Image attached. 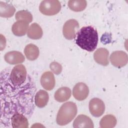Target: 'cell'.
<instances>
[{"label": "cell", "instance_id": "obj_21", "mask_svg": "<svg viewBox=\"0 0 128 128\" xmlns=\"http://www.w3.org/2000/svg\"><path fill=\"white\" fill-rule=\"evenodd\" d=\"M87 5L84 0H70L68 2L69 8L74 12H80L84 10Z\"/></svg>", "mask_w": 128, "mask_h": 128}, {"label": "cell", "instance_id": "obj_20", "mask_svg": "<svg viewBox=\"0 0 128 128\" xmlns=\"http://www.w3.org/2000/svg\"><path fill=\"white\" fill-rule=\"evenodd\" d=\"M116 119L112 114H106L100 120V126L102 128H112L116 126Z\"/></svg>", "mask_w": 128, "mask_h": 128}, {"label": "cell", "instance_id": "obj_6", "mask_svg": "<svg viewBox=\"0 0 128 128\" xmlns=\"http://www.w3.org/2000/svg\"><path fill=\"white\" fill-rule=\"evenodd\" d=\"M89 110L92 116L100 117L105 110V105L103 101L98 98H93L89 102Z\"/></svg>", "mask_w": 128, "mask_h": 128}, {"label": "cell", "instance_id": "obj_12", "mask_svg": "<svg viewBox=\"0 0 128 128\" xmlns=\"http://www.w3.org/2000/svg\"><path fill=\"white\" fill-rule=\"evenodd\" d=\"M108 51L106 48H98L94 52V58L98 64L106 66L108 64Z\"/></svg>", "mask_w": 128, "mask_h": 128}, {"label": "cell", "instance_id": "obj_2", "mask_svg": "<svg viewBox=\"0 0 128 128\" xmlns=\"http://www.w3.org/2000/svg\"><path fill=\"white\" fill-rule=\"evenodd\" d=\"M77 106L72 102L64 104L60 108L56 116V121L60 126H64L70 122L77 114Z\"/></svg>", "mask_w": 128, "mask_h": 128}, {"label": "cell", "instance_id": "obj_5", "mask_svg": "<svg viewBox=\"0 0 128 128\" xmlns=\"http://www.w3.org/2000/svg\"><path fill=\"white\" fill-rule=\"evenodd\" d=\"M78 28L79 24L76 20H69L64 23L63 26V35L66 39L72 40L76 37Z\"/></svg>", "mask_w": 128, "mask_h": 128}, {"label": "cell", "instance_id": "obj_4", "mask_svg": "<svg viewBox=\"0 0 128 128\" xmlns=\"http://www.w3.org/2000/svg\"><path fill=\"white\" fill-rule=\"evenodd\" d=\"M61 9L60 2L57 0H45L41 2L39 10L42 14L53 16L57 14Z\"/></svg>", "mask_w": 128, "mask_h": 128}, {"label": "cell", "instance_id": "obj_11", "mask_svg": "<svg viewBox=\"0 0 128 128\" xmlns=\"http://www.w3.org/2000/svg\"><path fill=\"white\" fill-rule=\"evenodd\" d=\"M6 62L10 64H21L24 61V55L18 51H10L6 53L4 56Z\"/></svg>", "mask_w": 128, "mask_h": 128}, {"label": "cell", "instance_id": "obj_17", "mask_svg": "<svg viewBox=\"0 0 128 128\" xmlns=\"http://www.w3.org/2000/svg\"><path fill=\"white\" fill-rule=\"evenodd\" d=\"M48 99V93L44 90H40L35 96V104L38 108H44L47 104Z\"/></svg>", "mask_w": 128, "mask_h": 128}, {"label": "cell", "instance_id": "obj_9", "mask_svg": "<svg viewBox=\"0 0 128 128\" xmlns=\"http://www.w3.org/2000/svg\"><path fill=\"white\" fill-rule=\"evenodd\" d=\"M10 122L12 128H26L28 126V118L20 112L15 113L11 116Z\"/></svg>", "mask_w": 128, "mask_h": 128}, {"label": "cell", "instance_id": "obj_8", "mask_svg": "<svg viewBox=\"0 0 128 128\" xmlns=\"http://www.w3.org/2000/svg\"><path fill=\"white\" fill-rule=\"evenodd\" d=\"M89 94V89L87 85L82 82L77 83L73 88L72 94L74 98L79 101L85 100Z\"/></svg>", "mask_w": 128, "mask_h": 128}, {"label": "cell", "instance_id": "obj_19", "mask_svg": "<svg viewBox=\"0 0 128 128\" xmlns=\"http://www.w3.org/2000/svg\"><path fill=\"white\" fill-rule=\"evenodd\" d=\"M16 9L11 4L0 2V16L3 18H10Z\"/></svg>", "mask_w": 128, "mask_h": 128}, {"label": "cell", "instance_id": "obj_1", "mask_svg": "<svg viewBox=\"0 0 128 128\" xmlns=\"http://www.w3.org/2000/svg\"><path fill=\"white\" fill-rule=\"evenodd\" d=\"M76 44L81 48L88 52L94 51L98 42L96 30L92 26L82 28L77 32Z\"/></svg>", "mask_w": 128, "mask_h": 128}, {"label": "cell", "instance_id": "obj_10", "mask_svg": "<svg viewBox=\"0 0 128 128\" xmlns=\"http://www.w3.org/2000/svg\"><path fill=\"white\" fill-rule=\"evenodd\" d=\"M40 84L46 90H50L55 86V78L54 74L50 72H44L40 78Z\"/></svg>", "mask_w": 128, "mask_h": 128}, {"label": "cell", "instance_id": "obj_3", "mask_svg": "<svg viewBox=\"0 0 128 128\" xmlns=\"http://www.w3.org/2000/svg\"><path fill=\"white\" fill-rule=\"evenodd\" d=\"M27 72L26 67L22 64H18L14 67L10 75V79L12 84L19 86L22 85L26 80Z\"/></svg>", "mask_w": 128, "mask_h": 128}, {"label": "cell", "instance_id": "obj_16", "mask_svg": "<svg viewBox=\"0 0 128 128\" xmlns=\"http://www.w3.org/2000/svg\"><path fill=\"white\" fill-rule=\"evenodd\" d=\"M43 32L41 27L36 23L32 24L27 32L28 36L33 40H38L42 36Z\"/></svg>", "mask_w": 128, "mask_h": 128}, {"label": "cell", "instance_id": "obj_22", "mask_svg": "<svg viewBox=\"0 0 128 128\" xmlns=\"http://www.w3.org/2000/svg\"><path fill=\"white\" fill-rule=\"evenodd\" d=\"M15 18L17 20H23L30 23L32 20V14L28 10H22L18 11L15 16Z\"/></svg>", "mask_w": 128, "mask_h": 128}, {"label": "cell", "instance_id": "obj_23", "mask_svg": "<svg viewBox=\"0 0 128 128\" xmlns=\"http://www.w3.org/2000/svg\"><path fill=\"white\" fill-rule=\"evenodd\" d=\"M50 68L51 70L56 74H59L62 71V66L58 62H52L50 65Z\"/></svg>", "mask_w": 128, "mask_h": 128}, {"label": "cell", "instance_id": "obj_7", "mask_svg": "<svg viewBox=\"0 0 128 128\" xmlns=\"http://www.w3.org/2000/svg\"><path fill=\"white\" fill-rule=\"evenodd\" d=\"M110 60L114 66L120 68L126 64L128 56L126 52L122 50H117L114 52L110 54Z\"/></svg>", "mask_w": 128, "mask_h": 128}, {"label": "cell", "instance_id": "obj_15", "mask_svg": "<svg viewBox=\"0 0 128 128\" xmlns=\"http://www.w3.org/2000/svg\"><path fill=\"white\" fill-rule=\"evenodd\" d=\"M71 96V90L68 87H62L54 93L55 100L58 102H64L68 100Z\"/></svg>", "mask_w": 128, "mask_h": 128}, {"label": "cell", "instance_id": "obj_18", "mask_svg": "<svg viewBox=\"0 0 128 128\" xmlns=\"http://www.w3.org/2000/svg\"><path fill=\"white\" fill-rule=\"evenodd\" d=\"M24 52L27 59L30 60H34L38 58L40 52L37 46L30 44L26 46Z\"/></svg>", "mask_w": 128, "mask_h": 128}, {"label": "cell", "instance_id": "obj_13", "mask_svg": "<svg viewBox=\"0 0 128 128\" xmlns=\"http://www.w3.org/2000/svg\"><path fill=\"white\" fill-rule=\"evenodd\" d=\"M73 126L78 128H89L94 127L92 120L88 116L84 114L78 115L73 122Z\"/></svg>", "mask_w": 128, "mask_h": 128}, {"label": "cell", "instance_id": "obj_14", "mask_svg": "<svg viewBox=\"0 0 128 128\" xmlns=\"http://www.w3.org/2000/svg\"><path fill=\"white\" fill-rule=\"evenodd\" d=\"M28 24L25 21L17 20L12 26V33L16 36H24L28 29Z\"/></svg>", "mask_w": 128, "mask_h": 128}, {"label": "cell", "instance_id": "obj_24", "mask_svg": "<svg viewBox=\"0 0 128 128\" xmlns=\"http://www.w3.org/2000/svg\"><path fill=\"white\" fill-rule=\"evenodd\" d=\"M6 44V40L5 38L1 34H0V50L4 49Z\"/></svg>", "mask_w": 128, "mask_h": 128}]
</instances>
